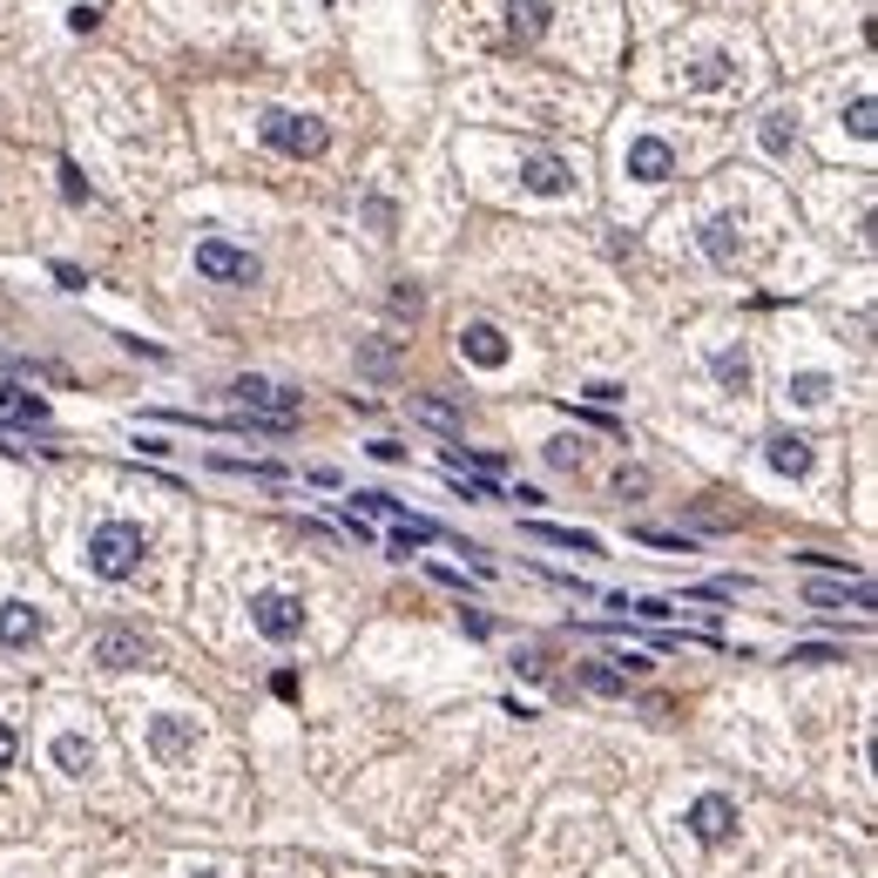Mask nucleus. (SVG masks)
Segmentation results:
<instances>
[{
  "mask_svg": "<svg viewBox=\"0 0 878 878\" xmlns=\"http://www.w3.org/2000/svg\"><path fill=\"white\" fill-rule=\"evenodd\" d=\"M0 413H21L34 426H48V398L42 392H21V385H0Z\"/></svg>",
  "mask_w": 878,
  "mask_h": 878,
  "instance_id": "nucleus-23",
  "label": "nucleus"
},
{
  "mask_svg": "<svg viewBox=\"0 0 878 878\" xmlns=\"http://www.w3.org/2000/svg\"><path fill=\"white\" fill-rule=\"evenodd\" d=\"M669 170H675V149H669L662 136H635V142H628V176H635V183H662Z\"/></svg>",
  "mask_w": 878,
  "mask_h": 878,
  "instance_id": "nucleus-9",
  "label": "nucleus"
},
{
  "mask_svg": "<svg viewBox=\"0 0 878 878\" xmlns=\"http://www.w3.org/2000/svg\"><path fill=\"white\" fill-rule=\"evenodd\" d=\"M790 398H797V406H824V398H831V372H797Z\"/></svg>",
  "mask_w": 878,
  "mask_h": 878,
  "instance_id": "nucleus-26",
  "label": "nucleus"
},
{
  "mask_svg": "<svg viewBox=\"0 0 878 878\" xmlns=\"http://www.w3.org/2000/svg\"><path fill=\"white\" fill-rule=\"evenodd\" d=\"M507 34L521 48H534L541 34H547V0H507Z\"/></svg>",
  "mask_w": 878,
  "mask_h": 878,
  "instance_id": "nucleus-14",
  "label": "nucleus"
},
{
  "mask_svg": "<svg viewBox=\"0 0 878 878\" xmlns=\"http://www.w3.org/2000/svg\"><path fill=\"white\" fill-rule=\"evenodd\" d=\"M460 358H473V366L500 372V366H507V338H500L494 325H466V332H460Z\"/></svg>",
  "mask_w": 878,
  "mask_h": 878,
  "instance_id": "nucleus-12",
  "label": "nucleus"
},
{
  "mask_svg": "<svg viewBox=\"0 0 878 878\" xmlns=\"http://www.w3.org/2000/svg\"><path fill=\"white\" fill-rule=\"evenodd\" d=\"M257 136L270 142V149H285V155H325V123L317 115H298V108H264L257 115Z\"/></svg>",
  "mask_w": 878,
  "mask_h": 878,
  "instance_id": "nucleus-2",
  "label": "nucleus"
},
{
  "mask_svg": "<svg viewBox=\"0 0 878 878\" xmlns=\"http://www.w3.org/2000/svg\"><path fill=\"white\" fill-rule=\"evenodd\" d=\"M643 487H649V473H643V466H628L622 481H615V494H622V500H628V494H643Z\"/></svg>",
  "mask_w": 878,
  "mask_h": 878,
  "instance_id": "nucleus-35",
  "label": "nucleus"
},
{
  "mask_svg": "<svg viewBox=\"0 0 878 878\" xmlns=\"http://www.w3.org/2000/svg\"><path fill=\"white\" fill-rule=\"evenodd\" d=\"M372 460H385V466H398V460H406V447H398V439H372Z\"/></svg>",
  "mask_w": 878,
  "mask_h": 878,
  "instance_id": "nucleus-36",
  "label": "nucleus"
},
{
  "mask_svg": "<svg viewBox=\"0 0 878 878\" xmlns=\"http://www.w3.org/2000/svg\"><path fill=\"white\" fill-rule=\"evenodd\" d=\"M142 554H149V534H142L136 521H102V528L89 534V568H95L102 581H129V575L142 568Z\"/></svg>",
  "mask_w": 878,
  "mask_h": 878,
  "instance_id": "nucleus-1",
  "label": "nucleus"
},
{
  "mask_svg": "<svg viewBox=\"0 0 878 878\" xmlns=\"http://www.w3.org/2000/svg\"><path fill=\"white\" fill-rule=\"evenodd\" d=\"M709 372H716V385H724V392H750V351L743 345H724V351L709 358Z\"/></svg>",
  "mask_w": 878,
  "mask_h": 878,
  "instance_id": "nucleus-17",
  "label": "nucleus"
},
{
  "mask_svg": "<svg viewBox=\"0 0 878 878\" xmlns=\"http://www.w3.org/2000/svg\"><path fill=\"white\" fill-rule=\"evenodd\" d=\"M730 824H737V805H730L724 790H709V797H696V805H690V837H696V845H724Z\"/></svg>",
  "mask_w": 878,
  "mask_h": 878,
  "instance_id": "nucleus-7",
  "label": "nucleus"
},
{
  "mask_svg": "<svg viewBox=\"0 0 878 878\" xmlns=\"http://www.w3.org/2000/svg\"><path fill=\"white\" fill-rule=\"evenodd\" d=\"M0 447H8V439H0Z\"/></svg>",
  "mask_w": 878,
  "mask_h": 878,
  "instance_id": "nucleus-42",
  "label": "nucleus"
},
{
  "mask_svg": "<svg viewBox=\"0 0 878 878\" xmlns=\"http://www.w3.org/2000/svg\"><path fill=\"white\" fill-rule=\"evenodd\" d=\"M89 656H95L102 669H142V662H149V635H142V628H95Z\"/></svg>",
  "mask_w": 878,
  "mask_h": 878,
  "instance_id": "nucleus-6",
  "label": "nucleus"
},
{
  "mask_svg": "<svg viewBox=\"0 0 878 878\" xmlns=\"http://www.w3.org/2000/svg\"><path fill=\"white\" fill-rule=\"evenodd\" d=\"M196 743V716H149V750L155 756H183Z\"/></svg>",
  "mask_w": 878,
  "mask_h": 878,
  "instance_id": "nucleus-11",
  "label": "nucleus"
},
{
  "mask_svg": "<svg viewBox=\"0 0 878 878\" xmlns=\"http://www.w3.org/2000/svg\"><path fill=\"white\" fill-rule=\"evenodd\" d=\"M764 453H771V466H777V473H790V481H805V473H811V460H818L805 432H777Z\"/></svg>",
  "mask_w": 878,
  "mask_h": 878,
  "instance_id": "nucleus-13",
  "label": "nucleus"
},
{
  "mask_svg": "<svg viewBox=\"0 0 878 878\" xmlns=\"http://www.w3.org/2000/svg\"><path fill=\"white\" fill-rule=\"evenodd\" d=\"M547 466L575 473V466H581V439H554V447H547Z\"/></svg>",
  "mask_w": 878,
  "mask_h": 878,
  "instance_id": "nucleus-30",
  "label": "nucleus"
},
{
  "mask_svg": "<svg viewBox=\"0 0 878 878\" xmlns=\"http://www.w3.org/2000/svg\"><path fill=\"white\" fill-rule=\"evenodd\" d=\"M251 628L264 635V643H298V635H304V602L264 588V594H251Z\"/></svg>",
  "mask_w": 878,
  "mask_h": 878,
  "instance_id": "nucleus-3",
  "label": "nucleus"
},
{
  "mask_svg": "<svg viewBox=\"0 0 878 878\" xmlns=\"http://www.w3.org/2000/svg\"><path fill=\"white\" fill-rule=\"evenodd\" d=\"M55 285H61V291H82V285H89V277H82V270H74V264H55Z\"/></svg>",
  "mask_w": 878,
  "mask_h": 878,
  "instance_id": "nucleus-38",
  "label": "nucleus"
},
{
  "mask_svg": "<svg viewBox=\"0 0 878 878\" xmlns=\"http://www.w3.org/2000/svg\"><path fill=\"white\" fill-rule=\"evenodd\" d=\"M230 398H236L244 413H264V419H291V426H298V392H291V385H270V379L244 372V379L230 385Z\"/></svg>",
  "mask_w": 878,
  "mask_h": 878,
  "instance_id": "nucleus-4",
  "label": "nucleus"
},
{
  "mask_svg": "<svg viewBox=\"0 0 878 878\" xmlns=\"http://www.w3.org/2000/svg\"><path fill=\"white\" fill-rule=\"evenodd\" d=\"M61 189H68V204H82V196H89V183H82V176H74V163L61 170Z\"/></svg>",
  "mask_w": 878,
  "mask_h": 878,
  "instance_id": "nucleus-39",
  "label": "nucleus"
},
{
  "mask_svg": "<svg viewBox=\"0 0 878 878\" xmlns=\"http://www.w3.org/2000/svg\"><path fill=\"white\" fill-rule=\"evenodd\" d=\"M737 223L730 217H709L703 223V251H709V264H737V236H730Z\"/></svg>",
  "mask_w": 878,
  "mask_h": 878,
  "instance_id": "nucleus-21",
  "label": "nucleus"
},
{
  "mask_svg": "<svg viewBox=\"0 0 878 878\" xmlns=\"http://www.w3.org/2000/svg\"><path fill=\"white\" fill-rule=\"evenodd\" d=\"M635 541H643V547H662V554H690V547H696L690 534H662V528H635Z\"/></svg>",
  "mask_w": 878,
  "mask_h": 878,
  "instance_id": "nucleus-28",
  "label": "nucleus"
},
{
  "mask_svg": "<svg viewBox=\"0 0 878 878\" xmlns=\"http://www.w3.org/2000/svg\"><path fill=\"white\" fill-rule=\"evenodd\" d=\"M513 669H521V675H534V683H541V675H547V662H541L534 649H528V656H513Z\"/></svg>",
  "mask_w": 878,
  "mask_h": 878,
  "instance_id": "nucleus-41",
  "label": "nucleus"
},
{
  "mask_svg": "<svg viewBox=\"0 0 878 878\" xmlns=\"http://www.w3.org/2000/svg\"><path fill=\"white\" fill-rule=\"evenodd\" d=\"M406 413H413L419 426H439V432H453V426H460V406H453V398H432V392H413V398H406Z\"/></svg>",
  "mask_w": 878,
  "mask_h": 878,
  "instance_id": "nucleus-18",
  "label": "nucleus"
},
{
  "mask_svg": "<svg viewBox=\"0 0 878 878\" xmlns=\"http://www.w3.org/2000/svg\"><path fill=\"white\" fill-rule=\"evenodd\" d=\"M439 534H447V528H439V521H426V513H406V521H398L392 528V554H398V562H413V547H426V541H439Z\"/></svg>",
  "mask_w": 878,
  "mask_h": 878,
  "instance_id": "nucleus-16",
  "label": "nucleus"
},
{
  "mask_svg": "<svg viewBox=\"0 0 878 878\" xmlns=\"http://www.w3.org/2000/svg\"><path fill=\"white\" fill-rule=\"evenodd\" d=\"M790 662H845V649H824V643H797Z\"/></svg>",
  "mask_w": 878,
  "mask_h": 878,
  "instance_id": "nucleus-33",
  "label": "nucleus"
},
{
  "mask_svg": "<svg viewBox=\"0 0 878 878\" xmlns=\"http://www.w3.org/2000/svg\"><path fill=\"white\" fill-rule=\"evenodd\" d=\"M351 500H358L351 513H379V521H392V528L406 521V500H392V494H379V487H366V494H351Z\"/></svg>",
  "mask_w": 878,
  "mask_h": 878,
  "instance_id": "nucleus-24",
  "label": "nucleus"
},
{
  "mask_svg": "<svg viewBox=\"0 0 878 878\" xmlns=\"http://www.w3.org/2000/svg\"><path fill=\"white\" fill-rule=\"evenodd\" d=\"M871 115H878V102H871V95H858V102H852V136H865V142H871V129H878Z\"/></svg>",
  "mask_w": 878,
  "mask_h": 878,
  "instance_id": "nucleus-32",
  "label": "nucleus"
},
{
  "mask_svg": "<svg viewBox=\"0 0 878 878\" xmlns=\"http://www.w3.org/2000/svg\"><path fill=\"white\" fill-rule=\"evenodd\" d=\"M764 149H771V155L790 149V115H764Z\"/></svg>",
  "mask_w": 878,
  "mask_h": 878,
  "instance_id": "nucleus-29",
  "label": "nucleus"
},
{
  "mask_svg": "<svg viewBox=\"0 0 878 878\" xmlns=\"http://www.w3.org/2000/svg\"><path fill=\"white\" fill-rule=\"evenodd\" d=\"M447 481L466 494V500H500V481H487V473H466V466H447Z\"/></svg>",
  "mask_w": 878,
  "mask_h": 878,
  "instance_id": "nucleus-25",
  "label": "nucleus"
},
{
  "mask_svg": "<svg viewBox=\"0 0 878 878\" xmlns=\"http://www.w3.org/2000/svg\"><path fill=\"white\" fill-rule=\"evenodd\" d=\"M528 534H534V541H547V547H575V554H602V541H594V534H581V528H554V521H528Z\"/></svg>",
  "mask_w": 878,
  "mask_h": 878,
  "instance_id": "nucleus-19",
  "label": "nucleus"
},
{
  "mask_svg": "<svg viewBox=\"0 0 878 878\" xmlns=\"http://www.w3.org/2000/svg\"><path fill=\"white\" fill-rule=\"evenodd\" d=\"M581 690H594V696H628V675H622L615 662H581Z\"/></svg>",
  "mask_w": 878,
  "mask_h": 878,
  "instance_id": "nucleus-22",
  "label": "nucleus"
},
{
  "mask_svg": "<svg viewBox=\"0 0 878 878\" xmlns=\"http://www.w3.org/2000/svg\"><path fill=\"white\" fill-rule=\"evenodd\" d=\"M14 750H21V737H14L8 724H0V771H8V764H14Z\"/></svg>",
  "mask_w": 878,
  "mask_h": 878,
  "instance_id": "nucleus-40",
  "label": "nucleus"
},
{
  "mask_svg": "<svg viewBox=\"0 0 878 878\" xmlns=\"http://www.w3.org/2000/svg\"><path fill=\"white\" fill-rule=\"evenodd\" d=\"M521 183H528L534 196H562V189H575V163H562V155H528V163H521Z\"/></svg>",
  "mask_w": 878,
  "mask_h": 878,
  "instance_id": "nucleus-10",
  "label": "nucleus"
},
{
  "mask_svg": "<svg viewBox=\"0 0 878 878\" xmlns=\"http://www.w3.org/2000/svg\"><path fill=\"white\" fill-rule=\"evenodd\" d=\"M210 466L217 473H251V481H285V466H277V460H230V453H217Z\"/></svg>",
  "mask_w": 878,
  "mask_h": 878,
  "instance_id": "nucleus-27",
  "label": "nucleus"
},
{
  "mask_svg": "<svg viewBox=\"0 0 878 878\" xmlns=\"http://www.w3.org/2000/svg\"><path fill=\"white\" fill-rule=\"evenodd\" d=\"M196 270L217 277V285H257V257L223 244V236H204V244H196Z\"/></svg>",
  "mask_w": 878,
  "mask_h": 878,
  "instance_id": "nucleus-5",
  "label": "nucleus"
},
{
  "mask_svg": "<svg viewBox=\"0 0 878 878\" xmlns=\"http://www.w3.org/2000/svg\"><path fill=\"white\" fill-rule=\"evenodd\" d=\"M89 756H95V750H89L82 730H61V737H55V764H61L68 777H89Z\"/></svg>",
  "mask_w": 878,
  "mask_h": 878,
  "instance_id": "nucleus-20",
  "label": "nucleus"
},
{
  "mask_svg": "<svg viewBox=\"0 0 878 878\" xmlns=\"http://www.w3.org/2000/svg\"><path fill=\"white\" fill-rule=\"evenodd\" d=\"M460 628H466V635H473V643H487V635H494V622H487V615H481V609H460Z\"/></svg>",
  "mask_w": 878,
  "mask_h": 878,
  "instance_id": "nucleus-34",
  "label": "nucleus"
},
{
  "mask_svg": "<svg viewBox=\"0 0 878 878\" xmlns=\"http://www.w3.org/2000/svg\"><path fill=\"white\" fill-rule=\"evenodd\" d=\"M426 575H432V581H447V588H466V575H460V568H447V562H426Z\"/></svg>",
  "mask_w": 878,
  "mask_h": 878,
  "instance_id": "nucleus-37",
  "label": "nucleus"
},
{
  "mask_svg": "<svg viewBox=\"0 0 878 878\" xmlns=\"http://www.w3.org/2000/svg\"><path fill=\"white\" fill-rule=\"evenodd\" d=\"M34 635H42V615H34L27 602H0V643H8V649H27Z\"/></svg>",
  "mask_w": 878,
  "mask_h": 878,
  "instance_id": "nucleus-15",
  "label": "nucleus"
},
{
  "mask_svg": "<svg viewBox=\"0 0 878 878\" xmlns=\"http://www.w3.org/2000/svg\"><path fill=\"white\" fill-rule=\"evenodd\" d=\"M805 602H811V609H845V602H852V609H878V602H871V581H865V575L811 581V588H805Z\"/></svg>",
  "mask_w": 878,
  "mask_h": 878,
  "instance_id": "nucleus-8",
  "label": "nucleus"
},
{
  "mask_svg": "<svg viewBox=\"0 0 878 878\" xmlns=\"http://www.w3.org/2000/svg\"><path fill=\"white\" fill-rule=\"evenodd\" d=\"M622 609H635L643 622H669V615H675V609L662 602V594H643V602H628V594H622Z\"/></svg>",
  "mask_w": 878,
  "mask_h": 878,
  "instance_id": "nucleus-31",
  "label": "nucleus"
}]
</instances>
